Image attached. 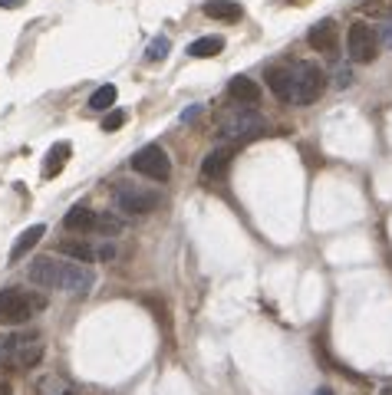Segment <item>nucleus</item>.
Segmentation results:
<instances>
[{"mask_svg": "<svg viewBox=\"0 0 392 395\" xmlns=\"http://www.w3.org/2000/svg\"><path fill=\"white\" fill-rule=\"evenodd\" d=\"M30 283L46 290H63L69 297H86L96 287V274L86 264H60L53 257L30 260Z\"/></svg>", "mask_w": 392, "mask_h": 395, "instance_id": "obj_1", "label": "nucleus"}, {"mask_svg": "<svg viewBox=\"0 0 392 395\" xmlns=\"http://www.w3.org/2000/svg\"><path fill=\"white\" fill-rule=\"evenodd\" d=\"M43 307L46 300L36 297V293H27V290L17 287L0 290V323H23L30 320L33 313H40Z\"/></svg>", "mask_w": 392, "mask_h": 395, "instance_id": "obj_2", "label": "nucleus"}, {"mask_svg": "<svg viewBox=\"0 0 392 395\" xmlns=\"http://www.w3.org/2000/svg\"><path fill=\"white\" fill-rule=\"evenodd\" d=\"M327 89V73L316 63H300L294 69V102L297 106H310L323 96Z\"/></svg>", "mask_w": 392, "mask_h": 395, "instance_id": "obj_3", "label": "nucleus"}, {"mask_svg": "<svg viewBox=\"0 0 392 395\" xmlns=\"http://www.w3.org/2000/svg\"><path fill=\"white\" fill-rule=\"evenodd\" d=\"M158 192L142 185H116V208L126 214H152L158 208Z\"/></svg>", "mask_w": 392, "mask_h": 395, "instance_id": "obj_4", "label": "nucleus"}, {"mask_svg": "<svg viewBox=\"0 0 392 395\" xmlns=\"http://www.w3.org/2000/svg\"><path fill=\"white\" fill-rule=\"evenodd\" d=\"M132 171H139V175L152 178V182H165L172 175V161H168L162 145H145V149H139L132 155Z\"/></svg>", "mask_w": 392, "mask_h": 395, "instance_id": "obj_5", "label": "nucleus"}, {"mask_svg": "<svg viewBox=\"0 0 392 395\" xmlns=\"http://www.w3.org/2000/svg\"><path fill=\"white\" fill-rule=\"evenodd\" d=\"M264 128V119L257 116V112H251V109H234V112H228V116H221V139H251V135H257Z\"/></svg>", "mask_w": 392, "mask_h": 395, "instance_id": "obj_6", "label": "nucleus"}, {"mask_svg": "<svg viewBox=\"0 0 392 395\" xmlns=\"http://www.w3.org/2000/svg\"><path fill=\"white\" fill-rule=\"evenodd\" d=\"M346 46H349V56L356 60V63H372L376 60V50H379V40H376V33H372L370 23H353L346 33Z\"/></svg>", "mask_w": 392, "mask_h": 395, "instance_id": "obj_7", "label": "nucleus"}, {"mask_svg": "<svg viewBox=\"0 0 392 395\" xmlns=\"http://www.w3.org/2000/svg\"><path fill=\"white\" fill-rule=\"evenodd\" d=\"M43 356V342L36 333H20L13 336V346H11V369H30V366L40 363Z\"/></svg>", "mask_w": 392, "mask_h": 395, "instance_id": "obj_8", "label": "nucleus"}, {"mask_svg": "<svg viewBox=\"0 0 392 395\" xmlns=\"http://www.w3.org/2000/svg\"><path fill=\"white\" fill-rule=\"evenodd\" d=\"M231 159H234V145L208 152L205 161H201V178H205V182H218V178H224L228 168H231Z\"/></svg>", "mask_w": 392, "mask_h": 395, "instance_id": "obj_9", "label": "nucleus"}, {"mask_svg": "<svg viewBox=\"0 0 392 395\" xmlns=\"http://www.w3.org/2000/svg\"><path fill=\"white\" fill-rule=\"evenodd\" d=\"M306 43L313 46V50H320V53H333L339 43V30L333 20H320L310 27V33H306Z\"/></svg>", "mask_w": 392, "mask_h": 395, "instance_id": "obj_10", "label": "nucleus"}, {"mask_svg": "<svg viewBox=\"0 0 392 395\" xmlns=\"http://www.w3.org/2000/svg\"><path fill=\"white\" fill-rule=\"evenodd\" d=\"M267 86L281 102H294V69H287V66L267 69Z\"/></svg>", "mask_w": 392, "mask_h": 395, "instance_id": "obj_11", "label": "nucleus"}, {"mask_svg": "<svg viewBox=\"0 0 392 395\" xmlns=\"http://www.w3.org/2000/svg\"><path fill=\"white\" fill-rule=\"evenodd\" d=\"M228 93L241 106H257L261 102V86L254 83V79H248V76H234L228 83Z\"/></svg>", "mask_w": 392, "mask_h": 395, "instance_id": "obj_12", "label": "nucleus"}, {"mask_svg": "<svg viewBox=\"0 0 392 395\" xmlns=\"http://www.w3.org/2000/svg\"><path fill=\"white\" fill-rule=\"evenodd\" d=\"M201 11H205V17H211V20H224V23H234L244 17L238 0H208Z\"/></svg>", "mask_w": 392, "mask_h": 395, "instance_id": "obj_13", "label": "nucleus"}, {"mask_svg": "<svg viewBox=\"0 0 392 395\" xmlns=\"http://www.w3.org/2000/svg\"><path fill=\"white\" fill-rule=\"evenodd\" d=\"M69 155H73V145H69V142H56L43 159V178H56V175L66 168Z\"/></svg>", "mask_w": 392, "mask_h": 395, "instance_id": "obj_14", "label": "nucleus"}, {"mask_svg": "<svg viewBox=\"0 0 392 395\" xmlns=\"http://www.w3.org/2000/svg\"><path fill=\"white\" fill-rule=\"evenodd\" d=\"M46 234V227L43 225H33V227H27L20 237H17V244H13V250H11V264H20L23 257L30 254L33 247L40 244V237Z\"/></svg>", "mask_w": 392, "mask_h": 395, "instance_id": "obj_15", "label": "nucleus"}, {"mask_svg": "<svg viewBox=\"0 0 392 395\" xmlns=\"http://www.w3.org/2000/svg\"><path fill=\"white\" fill-rule=\"evenodd\" d=\"M96 217L99 214L89 211L86 204H76V208L63 217V225H66V231H93V227H96Z\"/></svg>", "mask_w": 392, "mask_h": 395, "instance_id": "obj_16", "label": "nucleus"}, {"mask_svg": "<svg viewBox=\"0 0 392 395\" xmlns=\"http://www.w3.org/2000/svg\"><path fill=\"white\" fill-rule=\"evenodd\" d=\"M224 50V40L221 36H201L188 46V56H195V60H211V56H218Z\"/></svg>", "mask_w": 392, "mask_h": 395, "instance_id": "obj_17", "label": "nucleus"}, {"mask_svg": "<svg viewBox=\"0 0 392 395\" xmlns=\"http://www.w3.org/2000/svg\"><path fill=\"white\" fill-rule=\"evenodd\" d=\"M56 254L73 257L76 264H89V260H93V247H89L86 241H63V244L56 247Z\"/></svg>", "mask_w": 392, "mask_h": 395, "instance_id": "obj_18", "label": "nucleus"}, {"mask_svg": "<svg viewBox=\"0 0 392 395\" xmlns=\"http://www.w3.org/2000/svg\"><path fill=\"white\" fill-rule=\"evenodd\" d=\"M40 395H73V385L63 375H46L40 379Z\"/></svg>", "mask_w": 392, "mask_h": 395, "instance_id": "obj_19", "label": "nucleus"}, {"mask_svg": "<svg viewBox=\"0 0 392 395\" xmlns=\"http://www.w3.org/2000/svg\"><path fill=\"white\" fill-rule=\"evenodd\" d=\"M116 96H119V93H116V86H112V83L99 86L96 93L89 96V109H96V112H102V109H109L112 102H116Z\"/></svg>", "mask_w": 392, "mask_h": 395, "instance_id": "obj_20", "label": "nucleus"}, {"mask_svg": "<svg viewBox=\"0 0 392 395\" xmlns=\"http://www.w3.org/2000/svg\"><path fill=\"white\" fill-rule=\"evenodd\" d=\"M168 50H172L168 36H155V40L149 43V50H145V60H149V63H158V60H165V56H168Z\"/></svg>", "mask_w": 392, "mask_h": 395, "instance_id": "obj_21", "label": "nucleus"}, {"mask_svg": "<svg viewBox=\"0 0 392 395\" xmlns=\"http://www.w3.org/2000/svg\"><path fill=\"white\" fill-rule=\"evenodd\" d=\"M126 126V112L122 109H112L109 116L102 119V132H116V128H122Z\"/></svg>", "mask_w": 392, "mask_h": 395, "instance_id": "obj_22", "label": "nucleus"}, {"mask_svg": "<svg viewBox=\"0 0 392 395\" xmlns=\"http://www.w3.org/2000/svg\"><path fill=\"white\" fill-rule=\"evenodd\" d=\"M379 30H382V43H386V46H389V50H392V17H389V20H386V23H382Z\"/></svg>", "mask_w": 392, "mask_h": 395, "instance_id": "obj_23", "label": "nucleus"}, {"mask_svg": "<svg viewBox=\"0 0 392 395\" xmlns=\"http://www.w3.org/2000/svg\"><path fill=\"white\" fill-rule=\"evenodd\" d=\"M0 7H7V11H17V7H23V0H0Z\"/></svg>", "mask_w": 392, "mask_h": 395, "instance_id": "obj_24", "label": "nucleus"}, {"mask_svg": "<svg viewBox=\"0 0 392 395\" xmlns=\"http://www.w3.org/2000/svg\"><path fill=\"white\" fill-rule=\"evenodd\" d=\"M353 83V73L349 69H339V86H349Z\"/></svg>", "mask_w": 392, "mask_h": 395, "instance_id": "obj_25", "label": "nucleus"}, {"mask_svg": "<svg viewBox=\"0 0 392 395\" xmlns=\"http://www.w3.org/2000/svg\"><path fill=\"white\" fill-rule=\"evenodd\" d=\"M0 395H11V385L7 382H0Z\"/></svg>", "mask_w": 392, "mask_h": 395, "instance_id": "obj_26", "label": "nucleus"}, {"mask_svg": "<svg viewBox=\"0 0 392 395\" xmlns=\"http://www.w3.org/2000/svg\"><path fill=\"white\" fill-rule=\"evenodd\" d=\"M313 395H333V389H316Z\"/></svg>", "mask_w": 392, "mask_h": 395, "instance_id": "obj_27", "label": "nucleus"}, {"mask_svg": "<svg viewBox=\"0 0 392 395\" xmlns=\"http://www.w3.org/2000/svg\"><path fill=\"white\" fill-rule=\"evenodd\" d=\"M379 395H392V385H389V389H382V392Z\"/></svg>", "mask_w": 392, "mask_h": 395, "instance_id": "obj_28", "label": "nucleus"}]
</instances>
